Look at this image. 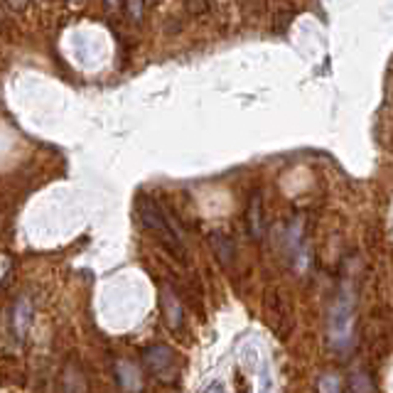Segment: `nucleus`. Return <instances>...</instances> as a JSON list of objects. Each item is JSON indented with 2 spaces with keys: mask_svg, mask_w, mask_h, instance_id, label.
I'll return each mask as SVG.
<instances>
[{
  "mask_svg": "<svg viewBox=\"0 0 393 393\" xmlns=\"http://www.w3.org/2000/svg\"><path fill=\"white\" fill-rule=\"evenodd\" d=\"M135 209H138V219H140V224L145 226V229L150 231L175 258L184 261V258H187V248H184L182 233H179V229L175 226L172 216L165 211V206L157 204L153 196H140Z\"/></svg>",
  "mask_w": 393,
  "mask_h": 393,
  "instance_id": "1",
  "label": "nucleus"
},
{
  "mask_svg": "<svg viewBox=\"0 0 393 393\" xmlns=\"http://www.w3.org/2000/svg\"><path fill=\"white\" fill-rule=\"evenodd\" d=\"M143 364L145 369L155 376L157 381H175L179 374V359L165 344H155V347H148L143 354Z\"/></svg>",
  "mask_w": 393,
  "mask_h": 393,
  "instance_id": "2",
  "label": "nucleus"
},
{
  "mask_svg": "<svg viewBox=\"0 0 393 393\" xmlns=\"http://www.w3.org/2000/svg\"><path fill=\"white\" fill-rule=\"evenodd\" d=\"M265 312H268V320H270V325H273L275 334L288 337L290 327H293V312H290L288 300H285L280 290H270V293L265 295Z\"/></svg>",
  "mask_w": 393,
  "mask_h": 393,
  "instance_id": "3",
  "label": "nucleus"
},
{
  "mask_svg": "<svg viewBox=\"0 0 393 393\" xmlns=\"http://www.w3.org/2000/svg\"><path fill=\"white\" fill-rule=\"evenodd\" d=\"M160 307H162V320L170 329H179L184 322V310L182 302H179L177 293H175L170 285L160 288Z\"/></svg>",
  "mask_w": 393,
  "mask_h": 393,
  "instance_id": "4",
  "label": "nucleus"
},
{
  "mask_svg": "<svg viewBox=\"0 0 393 393\" xmlns=\"http://www.w3.org/2000/svg\"><path fill=\"white\" fill-rule=\"evenodd\" d=\"M30 320H33V302L28 297H18L13 307V332L18 339H25L30 329Z\"/></svg>",
  "mask_w": 393,
  "mask_h": 393,
  "instance_id": "5",
  "label": "nucleus"
},
{
  "mask_svg": "<svg viewBox=\"0 0 393 393\" xmlns=\"http://www.w3.org/2000/svg\"><path fill=\"white\" fill-rule=\"evenodd\" d=\"M246 224H248V233H251L253 238L261 236V231H263V201H261V194L258 192H253L251 199H248Z\"/></svg>",
  "mask_w": 393,
  "mask_h": 393,
  "instance_id": "6",
  "label": "nucleus"
},
{
  "mask_svg": "<svg viewBox=\"0 0 393 393\" xmlns=\"http://www.w3.org/2000/svg\"><path fill=\"white\" fill-rule=\"evenodd\" d=\"M209 246H211V251H214V256L219 258V263L229 265L233 261V241L226 236V233L211 231L209 233Z\"/></svg>",
  "mask_w": 393,
  "mask_h": 393,
  "instance_id": "7",
  "label": "nucleus"
},
{
  "mask_svg": "<svg viewBox=\"0 0 393 393\" xmlns=\"http://www.w3.org/2000/svg\"><path fill=\"white\" fill-rule=\"evenodd\" d=\"M123 10L131 23H140L145 15V0H123Z\"/></svg>",
  "mask_w": 393,
  "mask_h": 393,
  "instance_id": "8",
  "label": "nucleus"
},
{
  "mask_svg": "<svg viewBox=\"0 0 393 393\" xmlns=\"http://www.w3.org/2000/svg\"><path fill=\"white\" fill-rule=\"evenodd\" d=\"M206 393H224V389H221V384H211L209 389H206Z\"/></svg>",
  "mask_w": 393,
  "mask_h": 393,
  "instance_id": "9",
  "label": "nucleus"
},
{
  "mask_svg": "<svg viewBox=\"0 0 393 393\" xmlns=\"http://www.w3.org/2000/svg\"><path fill=\"white\" fill-rule=\"evenodd\" d=\"M261 393H268V391H261Z\"/></svg>",
  "mask_w": 393,
  "mask_h": 393,
  "instance_id": "10",
  "label": "nucleus"
}]
</instances>
